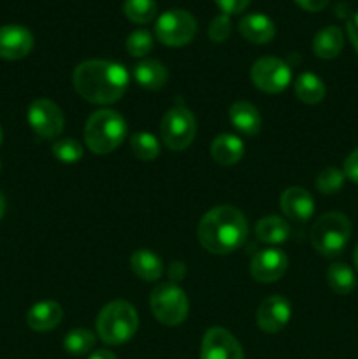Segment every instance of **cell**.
Segmentation results:
<instances>
[{"label": "cell", "instance_id": "obj_11", "mask_svg": "<svg viewBox=\"0 0 358 359\" xmlns=\"http://www.w3.org/2000/svg\"><path fill=\"white\" fill-rule=\"evenodd\" d=\"M200 359H244V351L228 330L214 326L204 335Z\"/></svg>", "mask_w": 358, "mask_h": 359}, {"label": "cell", "instance_id": "obj_2", "mask_svg": "<svg viewBox=\"0 0 358 359\" xmlns=\"http://www.w3.org/2000/svg\"><path fill=\"white\" fill-rule=\"evenodd\" d=\"M197 233L206 251L213 255H230L246 242L248 221L235 207L220 205L200 219Z\"/></svg>", "mask_w": 358, "mask_h": 359}, {"label": "cell", "instance_id": "obj_14", "mask_svg": "<svg viewBox=\"0 0 358 359\" xmlns=\"http://www.w3.org/2000/svg\"><path fill=\"white\" fill-rule=\"evenodd\" d=\"M291 318V304L284 297H269L260 304L256 312L258 328L265 333H277L288 325Z\"/></svg>", "mask_w": 358, "mask_h": 359}, {"label": "cell", "instance_id": "obj_33", "mask_svg": "<svg viewBox=\"0 0 358 359\" xmlns=\"http://www.w3.org/2000/svg\"><path fill=\"white\" fill-rule=\"evenodd\" d=\"M214 2H216V6L223 11V14H228V16H230V14L242 13V11L249 6L251 0H214Z\"/></svg>", "mask_w": 358, "mask_h": 359}, {"label": "cell", "instance_id": "obj_34", "mask_svg": "<svg viewBox=\"0 0 358 359\" xmlns=\"http://www.w3.org/2000/svg\"><path fill=\"white\" fill-rule=\"evenodd\" d=\"M344 175L350 179L351 182L358 184V147L346 158L344 161Z\"/></svg>", "mask_w": 358, "mask_h": 359}, {"label": "cell", "instance_id": "obj_18", "mask_svg": "<svg viewBox=\"0 0 358 359\" xmlns=\"http://www.w3.org/2000/svg\"><path fill=\"white\" fill-rule=\"evenodd\" d=\"M239 32L253 44H267L276 35V25L265 14H248L239 21Z\"/></svg>", "mask_w": 358, "mask_h": 359}, {"label": "cell", "instance_id": "obj_32", "mask_svg": "<svg viewBox=\"0 0 358 359\" xmlns=\"http://www.w3.org/2000/svg\"><path fill=\"white\" fill-rule=\"evenodd\" d=\"M232 34V21L228 14H220L209 25V37L214 42H225Z\"/></svg>", "mask_w": 358, "mask_h": 359}, {"label": "cell", "instance_id": "obj_12", "mask_svg": "<svg viewBox=\"0 0 358 359\" xmlns=\"http://www.w3.org/2000/svg\"><path fill=\"white\" fill-rule=\"evenodd\" d=\"M288 256L281 249L267 248L256 252L249 265V273L258 283H276L286 273Z\"/></svg>", "mask_w": 358, "mask_h": 359}, {"label": "cell", "instance_id": "obj_6", "mask_svg": "<svg viewBox=\"0 0 358 359\" xmlns=\"http://www.w3.org/2000/svg\"><path fill=\"white\" fill-rule=\"evenodd\" d=\"M150 305L154 318L165 326L181 325L190 311L188 297L181 287L172 283H165L154 287L150 298Z\"/></svg>", "mask_w": 358, "mask_h": 359}, {"label": "cell", "instance_id": "obj_30", "mask_svg": "<svg viewBox=\"0 0 358 359\" xmlns=\"http://www.w3.org/2000/svg\"><path fill=\"white\" fill-rule=\"evenodd\" d=\"M53 154L63 163H76L83 158V146L74 137H65L53 144Z\"/></svg>", "mask_w": 358, "mask_h": 359}, {"label": "cell", "instance_id": "obj_7", "mask_svg": "<svg viewBox=\"0 0 358 359\" xmlns=\"http://www.w3.org/2000/svg\"><path fill=\"white\" fill-rule=\"evenodd\" d=\"M197 34V21L188 11L171 9L161 14L154 25V35L158 41L171 48H181L190 44Z\"/></svg>", "mask_w": 358, "mask_h": 359}, {"label": "cell", "instance_id": "obj_8", "mask_svg": "<svg viewBox=\"0 0 358 359\" xmlns=\"http://www.w3.org/2000/svg\"><path fill=\"white\" fill-rule=\"evenodd\" d=\"M161 139L171 151H183L193 142L197 133L195 116L186 107H172L161 119Z\"/></svg>", "mask_w": 358, "mask_h": 359}, {"label": "cell", "instance_id": "obj_20", "mask_svg": "<svg viewBox=\"0 0 358 359\" xmlns=\"http://www.w3.org/2000/svg\"><path fill=\"white\" fill-rule=\"evenodd\" d=\"M344 46V35L339 27H325L314 35L312 51L321 60H333L340 55Z\"/></svg>", "mask_w": 358, "mask_h": 359}, {"label": "cell", "instance_id": "obj_28", "mask_svg": "<svg viewBox=\"0 0 358 359\" xmlns=\"http://www.w3.org/2000/svg\"><path fill=\"white\" fill-rule=\"evenodd\" d=\"M130 147H132V153L142 161H151L160 154V142L153 133L147 132L135 133L130 139Z\"/></svg>", "mask_w": 358, "mask_h": 359}, {"label": "cell", "instance_id": "obj_3", "mask_svg": "<svg viewBox=\"0 0 358 359\" xmlns=\"http://www.w3.org/2000/svg\"><path fill=\"white\" fill-rule=\"evenodd\" d=\"M126 137V121L111 109L95 111L84 126V140L91 153L109 154L121 146Z\"/></svg>", "mask_w": 358, "mask_h": 359}, {"label": "cell", "instance_id": "obj_13", "mask_svg": "<svg viewBox=\"0 0 358 359\" xmlns=\"http://www.w3.org/2000/svg\"><path fill=\"white\" fill-rule=\"evenodd\" d=\"M34 48V35L21 25L0 27V58L21 60L30 55Z\"/></svg>", "mask_w": 358, "mask_h": 359}, {"label": "cell", "instance_id": "obj_40", "mask_svg": "<svg viewBox=\"0 0 358 359\" xmlns=\"http://www.w3.org/2000/svg\"><path fill=\"white\" fill-rule=\"evenodd\" d=\"M2 139H4V133H2V128H0V144H2Z\"/></svg>", "mask_w": 358, "mask_h": 359}, {"label": "cell", "instance_id": "obj_16", "mask_svg": "<svg viewBox=\"0 0 358 359\" xmlns=\"http://www.w3.org/2000/svg\"><path fill=\"white\" fill-rule=\"evenodd\" d=\"M63 309L58 302L44 300L35 304L27 314V325L34 332H51L62 323Z\"/></svg>", "mask_w": 358, "mask_h": 359}, {"label": "cell", "instance_id": "obj_23", "mask_svg": "<svg viewBox=\"0 0 358 359\" xmlns=\"http://www.w3.org/2000/svg\"><path fill=\"white\" fill-rule=\"evenodd\" d=\"M256 237L270 245L283 244L290 237V224L286 219L277 216H267L260 219L255 226Z\"/></svg>", "mask_w": 358, "mask_h": 359}, {"label": "cell", "instance_id": "obj_22", "mask_svg": "<svg viewBox=\"0 0 358 359\" xmlns=\"http://www.w3.org/2000/svg\"><path fill=\"white\" fill-rule=\"evenodd\" d=\"M133 77L146 90H160L167 83L168 72L158 60H142L133 67Z\"/></svg>", "mask_w": 358, "mask_h": 359}, {"label": "cell", "instance_id": "obj_24", "mask_svg": "<svg viewBox=\"0 0 358 359\" xmlns=\"http://www.w3.org/2000/svg\"><path fill=\"white\" fill-rule=\"evenodd\" d=\"M325 84L319 79L318 76L311 72H304L297 77L295 81V95L298 97V100L304 102L307 105L319 104V102L325 98Z\"/></svg>", "mask_w": 358, "mask_h": 359}, {"label": "cell", "instance_id": "obj_25", "mask_svg": "<svg viewBox=\"0 0 358 359\" xmlns=\"http://www.w3.org/2000/svg\"><path fill=\"white\" fill-rule=\"evenodd\" d=\"M326 280L337 294H350L357 287V276L346 263H332L326 270Z\"/></svg>", "mask_w": 358, "mask_h": 359}, {"label": "cell", "instance_id": "obj_31", "mask_svg": "<svg viewBox=\"0 0 358 359\" xmlns=\"http://www.w3.org/2000/svg\"><path fill=\"white\" fill-rule=\"evenodd\" d=\"M153 49V35L147 30H135L126 37V51L135 58L150 55Z\"/></svg>", "mask_w": 358, "mask_h": 359}, {"label": "cell", "instance_id": "obj_35", "mask_svg": "<svg viewBox=\"0 0 358 359\" xmlns=\"http://www.w3.org/2000/svg\"><path fill=\"white\" fill-rule=\"evenodd\" d=\"M295 4L304 11H309V13H318L329 6L330 0H295Z\"/></svg>", "mask_w": 358, "mask_h": 359}, {"label": "cell", "instance_id": "obj_4", "mask_svg": "<svg viewBox=\"0 0 358 359\" xmlns=\"http://www.w3.org/2000/svg\"><path fill=\"white\" fill-rule=\"evenodd\" d=\"M137 328H139V316L133 305L125 300H114L104 305L97 318L98 337L109 346L128 342L135 335Z\"/></svg>", "mask_w": 358, "mask_h": 359}, {"label": "cell", "instance_id": "obj_1", "mask_svg": "<svg viewBox=\"0 0 358 359\" xmlns=\"http://www.w3.org/2000/svg\"><path fill=\"white\" fill-rule=\"evenodd\" d=\"M74 88L91 104H114L125 95L130 76L123 65L107 60H86L74 70Z\"/></svg>", "mask_w": 358, "mask_h": 359}, {"label": "cell", "instance_id": "obj_36", "mask_svg": "<svg viewBox=\"0 0 358 359\" xmlns=\"http://www.w3.org/2000/svg\"><path fill=\"white\" fill-rule=\"evenodd\" d=\"M347 35H350V41L353 44L354 51L358 53V13L347 20Z\"/></svg>", "mask_w": 358, "mask_h": 359}, {"label": "cell", "instance_id": "obj_19", "mask_svg": "<svg viewBox=\"0 0 358 359\" xmlns=\"http://www.w3.org/2000/svg\"><path fill=\"white\" fill-rule=\"evenodd\" d=\"M211 156L214 158L216 163L223 165V167H232L244 156V142L232 133L218 135L211 144Z\"/></svg>", "mask_w": 358, "mask_h": 359}, {"label": "cell", "instance_id": "obj_39", "mask_svg": "<svg viewBox=\"0 0 358 359\" xmlns=\"http://www.w3.org/2000/svg\"><path fill=\"white\" fill-rule=\"evenodd\" d=\"M353 259H354V265H357V269H358V244H357V248H354V252H353Z\"/></svg>", "mask_w": 358, "mask_h": 359}, {"label": "cell", "instance_id": "obj_37", "mask_svg": "<svg viewBox=\"0 0 358 359\" xmlns=\"http://www.w3.org/2000/svg\"><path fill=\"white\" fill-rule=\"evenodd\" d=\"M88 359H118L114 356V354L111 353V351H105V349H100V351H95L93 354H91Z\"/></svg>", "mask_w": 358, "mask_h": 359}, {"label": "cell", "instance_id": "obj_17", "mask_svg": "<svg viewBox=\"0 0 358 359\" xmlns=\"http://www.w3.org/2000/svg\"><path fill=\"white\" fill-rule=\"evenodd\" d=\"M228 116H230L232 126L242 135L253 137L262 130V114L251 102L239 100L232 104Z\"/></svg>", "mask_w": 358, "mask_h": 359}, {"label": "cell", "instance_id": "obj_9", "mask_svg": "<svg viewBox=\"0 0 358 359\" xmlns=\"http://www.w3.org/2000/svg\"><path fill=\"white\" fill-rule=\"evenodd\" d=\"M251 81L265 93H281L291 83V69L284 60L263 56L251 67Z\"/></svg>", "mask_w": 358, "mask_h": 359}, {"label": "cell", "instance_id": "obj_21", "mask_svg": "<svg viewBox=\"0 0 358 359\" xmlns=\"http://www.w3.org/2000/svg\"><path fill=\"white\" fill-rule=\"evenodd\" d=\"M130 265H132L133 273L146 283L158 280L164 273V263L160 256L154 255L150 249H137L130 258Z\"/></svg>", "mask_w": 358, "mask_h": 359}, {"label": "cell", "instance_id": "obj_27", "mask_svg": "<svg viewBox=\"0 0 358 359\" xmlns=\"http://www.w3.org/2000/svg\"><path fill=\"white\" fill-rule=\"evenodd\" d=\"M123 13L132 23L146 25L157 18L158 6L154 0H125Z\"/></svg>", "mask_w": 358, "mask_h": 359}, {"label": "cell", "instance_id": "obj_15", "mask_svg": "<svg viewBox=\"0 0 358 359\" xmlns=\"http://www.w3.org/2000/svg\"><path fill=\"white\" fill-rule=\"evenodd\" d=\"M279 203L284 216L295 223H305L314 214V198L307 189L298 188V186L284 189Z\"/></svg>", "mask_w": 358, "mask_h": 359}, {"label": "cell", "instance_id": "obj_5", "mask_svg": "<svg viewBox=\"0 0 358 359\" xmlns=\"http://www.w3.org/2000/svg\"><path fill=\"white\" fill-rule=\"evenodd\" d=\"M351 237V223L344 214L326 212L312 224L311 244L318 255L325 258L339 256L346 249Z\"/></svg>", "mask_w": 358, "mask_h": 359}, {"label": "cell", "instance_id": "obj_26", "mask_svg": "<svg viewBox=\"0 0 358 359\" xmlns=\"http://www.w3.org/2000/svg\"><path fill=\"white\" fill-rule=\"evenodd\" d=\"M95 333L86 328H76L63 339V349L72 356H84L95 347Z\"/></svg>", "mask_w": 358, "mask_h": 359}, {"label": "cell", "instance_id": "obj_29", "mask_svg": "<svg viewBox=\"0 0 358 359\" xmlns=\"http://www.w3.org/2000/svg\"><path fill=\"white\" fill-rule=\"evenodd\" d=\"M344 179H346V175H344L343 170L336 167H326L316 177V188L323 195H333L339 189H343Z\"/></svg>", "mask_w": 358, "mask_h": 359}, {"label": "cell", "instance_id": "obj_38", "mask_svg": "<svg viewBox=\"0 0 358 359\" xmlns=\"http://www.w3.org/2000/svg\"><path fill=\"white\" fill-rule=\"evenodd\" d=\"M4 214H6V198H4V195L0 193V221H2Z\"/></svg>", "mask_w": 358, "mask_h": 359}, {"label": "cell", "instance_id": "obj_10", "mask_svg": "<svg viewBox=\"0 0 358 359\" xmlns=\"http://www.w3.org/2000/svg\"><path fill=\"white\" fill-rule=\"evenodd\" d=\"M28 125L42 139H56L63 132L65 118L58 105L49 98H37L27 112Z\"/></svg>", "mask_w": 358, "mask_h": 359}]
</instances>
